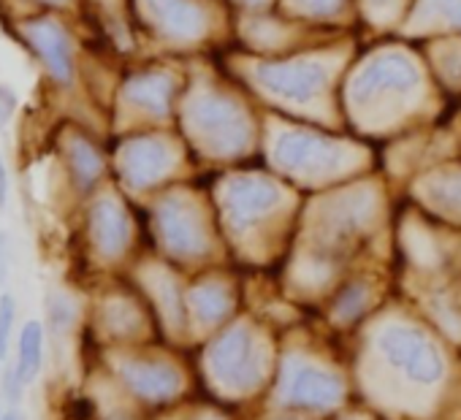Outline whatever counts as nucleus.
Here are the masks:
<instances>
[{"label":"nucleus","instance_id":"f257e3e1","mask_svg":"<svg viewBox=\"0 0 461 420\" xmlns=\"http://www.w3.org/2000/svg\"><path fill=\"white\" fill-rule=\"evenodd\" d=\"M25 39L31 41L33 52L39 55L44 71L52 76L58 85H71L74 82V49L66 28L55 20L39 17L23 25Z\"/></svg>","mask_w":461,"mask_h":420},{"label":"nucleus","instance_id":"f03ea898","mask_svg":"<svg viewBox=\"0 0 461 420\" xmlns=\"http://www.w3.org/2000/svg\"><path fill=\"white\" fill-rule=\"evenodd\" d=\"M41 363H44V328L41 323L28 320L20 331V350H17L14 371L25 385H31L39 377Z\"/></svg>","mask_w":461,"mask_h":420},{"label":"nucleus","instance_id":"7ed1b4c3","mask_svg":"<svg viewBox=\"0 0 461 420\" xmlns=\"http://www.w3.org/2000/svg\"><path fill=\"white\" fill-rule=\"evenodd\" d=\"M68 163H71L74 176H77V182H79L82 187L93 184V179H95L98 171H101V160H98L95 149H93L87 141H82V139H74V141H71V147H68Z\"/></svg>","mask_w":461,"mask_h":420},{"label":"nucleus","instance_id":"20e7f679","mask_svg":"<svg viewBox=\"0 0 461 420\" xmlns=\"http://www.w3.org/2000/svg\"><path fill=\"white\" fill-rule=\"evenodd\" d=\"M93 231H95V239H98L101 250H112V245L120 242V215H117V209L109 201L95 209Z\"/></svg>","mask_w":461,"mask_h":420},{"label":"nucleus","instance_id":"39448f33","mask_svg":"<svg viewBox=\"0 0 461 420\" xmlns=\"http://www.w3.org/2000/svg\"><path fill=\"white\" fill-rule=\"evenodd\" d=\"M14 320H17V304H14L12 296H4V299H0V361L9 355Z\"/></svg>","mask_w":461,"mask_h":420},{"label":"nucleus","instance_id":"423d86ee","mask_svg":"<svg viewBox=\"0 0 461 420\" xmlns=\"http://www.w3.org/2000/svg\"><path fill=\"white\" fill-rule=\"evenodd\" d=\"M23 388H25V382L17 377V371H14V366L6 371V390H4V396L14 404V401H20L23 398Z\"/></svg>","mask_w":461,"mask_h":420},{"label":"nucleus","instance_id":"0eeeda50","mask_svg":"<svg viewBox=\"0 0 461 420\" xmlns=\"http://www.w3.org/2000/svg\"><path fill=\"white\" fill-rule=\"evenodd\" d=\"M14 106H17L14 95H12L9 90L0 87V128H4V125L9 122V117H12V112H14Z\"/></svg>","mask_w":461,"mask_h":420},{"label":"nucleus","instance_id":"6e6552de","mask_svg":"<svg viewBox=\"0 0 461 420\" xmlns=\"http://www.w3.org/2000/svg\"><path fill=\"white\" fill-rule=\"evenodd\" d=\"M6 201H9V171L4 157H0V209L6 206Z\"/></svg>","mask_w":461,"mask_h":420},{"label":"nucleus","instance_id":"1a4fd4ad","mask_svg":"<svg viewBox=\"0 0 461 420\" xmlns=\"http://www.w3.org/2000/svg\"><path fill=\"white\" fill-rule=\"evenodd\" d=\"M6 253H9V242L6 234H0V280L6 277Z\"/></svg>","mask_w":461,"mask_h":420},{"label":"nucleus","instance_id":"9d476101","mask_svg":"<svg viewBox=\"0 0 461 420\" xmlns=\"http://www.w3.org/2000/svg\"><path fill=\"white\" fill-rule=\"evenodd\" d=\"M36 4H41V6H66L68 0H36Z\"/></svg>","mask_w":461,"mask_h":420},{"label":"nucleus","instance_id":"9b49d317","mask_svg":"<svg viewBox=\"0 0 461 420\" xmlns=\"http://www.w3.org/2000/svg\"><path fill=\"white\" fill-rule=\"evenodd\" d=\"M4 420H23V415L12 409V412H6V415H4Z\"/></svg>","mask_w":461,"mask_h":420},{"label":"nucleus","instance_id":"f8f14e48","mask_svg":"<svg viewBox=\"0 0 461 420\" xmlns=\"http://www.w3.org/2000/svg\"><path fill=\"white\" fill-rule=\"evenodd\" d=\"M0 420H4V415H0Z\"/></svg>","mask_w":461,"mask_h":420}]
</instances>
